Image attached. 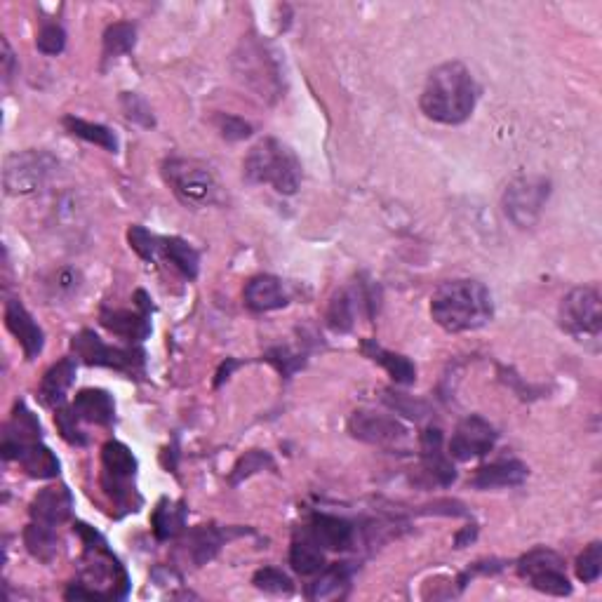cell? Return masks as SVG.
Instances as JSON below:
<instances>
[{
  "mask_svg": "<svg viewBox=\"0 0 602 602\" xmlns=\"http://www.w3.org/2000/svg\"><path fill=\"white\" fill-rule=\"evenodd\" d=\"M421 461H424L426 473L436 480L438 485L450 487L457 480L452 461L443 452V433L440 428H426L421 433Z\"/></svg>",
  "mask_w": 602,
  "mask_h": 602,
  "instance_id": "obj_21",
  "label": "cell"
},
{
  "mask_svg": "<svg viewBox=\"0 0 602 602\" xmlns=\"http://www.w3.org/2000/svg\"><path fill=\"white\" fill-rule=\"evenodd\" d=\"M73 379H76V363L71 358L59 360L45 372L43 381H40L38 398L40 403L48 407H59L64 403L66 393H69Z\"/></svg>",
  "mask_w": 602,
  "mask_h": 602,
  "instance_id": "obj_25",
  "label": "cell"
},
{
  "mask_svg": "<svg viewBox=\"0 0 602 602\" xmlns=\"http://www.w3.org/2000/svg\"><path fill=\"white\" fill-rule=\"evenodd\" d=\"M24 544L29 548V553L33 558L40 560V563H52L59 553V539L55 527L50 525H40V523H31L24 530Z\"/></svg>",
  "mask_w": 602,
  "mask_h": 602,
  "instance_id": "obj_30",
  "label": "cell"
},
{
  "mask_svg": "<svg viewBox=\"0 0 602 602\" xmlns=\"http://www.w3.org/2000/svg\"><path fill=\"white\" fill-rule=\"evenodd\" d=\"M266 360L276 365L283 377H290V374L297 372L299 367H304V356H297V353H292L287 346H276V349H271L266 353Z\"/></svg>",
  "mask_w": 602,
  "mask_h": 602,
  "instance_id": "obj_44",
  "label": "cell"
},
{
  "mask_svg": "<svg viewBox=\"0 0 602 602\" xmlns=\"http://www.w3.org/2000/svg\"><path fill=\"white\" fill-rule=\"evenodd\" d=\"M80 283H83V276H80L78 269H71V266H64V269H59L52 273L50 278V294L57 299H66L73 297L80 290Z\"/></svg>",
  "mask_w": 602,
  "mask_h": 602,
  "instance_id": "obj_38",
  "label": "cell"
},
{
  "mask_svg": "<svg viewBox=\"0 0 602 602\" xmlns=\"http://www.w3.org/2000/svg\"><path fill=\"white\" fill-rule=\"evenodd\" d=\"M17 461L24 466V471L31 478L50 480L59 476V459L43 443H33L31 447H26Z\"/></svg>",
  "mask_w": 602,
  "mask_h": 602,
  "instance_id": "obj_29",
  "label": "cell"
},
{
  "mask_svg": "<svg viewBox=\"0 0 602 602\" xmlns=\"http://www.w3.org/2000/svg\"><path fill=\"white\" fill-rule=\"evenodd\" d=\"M478 102V83L461 62H445L428 73L421 92V111L443 125H461Z\"/></svg>",
  "mask_w": 602,
  "mask_h": 602,
  "instance_id": "obj_1",
  "label": "cell"
},
{
  "mask_svg": "<svg viewBox=\"0 0 602 602\" xmlns=\"http://www.w3.org/2000/svg\"><path fill=\"white\" fill-rule=\"evenodd\" d=\"M123 109H125V116L132 120V123H139L144 127H153L156 125V120H153V113H151V106L144 102L142 97L135 95V92H123Z\"/></svg>",
  "mask_w": 602,
  "mask_h": 602,
  "instance_id": "obj_42",
  "label": "cell"
},
{
  "mask_svg": "<svg viewBox=\"0 0 602 602\" xmlns=\"http://www.w3.org/2000/svg\"><path fill=\"white\" fill-rule=\"evenodd\" d=\"M360 349H363L365 358H370L372 363L384 367V370L389 372V377L396 381V384L410 386V384H414V379H417V367H414V363L410 358L400 356V353L386 351L384 346H379L374 339H365Z\"/></svg>",
  "mask_w": 602,
  "mask_h": 602,
  "instance_id": "obj_24",
  "label": "cell"
},
{
  "mask_svg": "<svg viewBox=\"0 0 602 602\" xmlns=\"http://www.w3.org/2000/svg\"><path fill=\"white\" fill-rule=\"evenodd\" d=\"M36 48L38 52H43V55L48 57L62 55L66 48V31L59 24H45L43 29L38 31Z\"/></svg>",
  "mask_w": 602,
  "mask_h": 602,
  "instance_id": "obj_39",
  "label": "cell"
},
{
  "mask_svg": "<svg viewBox=\"0 0 602 602\" xmlns=\"http://www.w3.org/2000/svg\"><path fill=\"white\" fill-rule=\"evenodd\" d=\"M71 349L76 353V358L83 360L85 365H97V367H113V370L130 374L144 372V351L142 349H113V346H106L102 339L97 337L92 330H83L76 334L71 341Z\"/></svg>",
  "mask_w": 602,
  "mask_h": 602,
  "instance_id": "obj_10",
  "label": "cell"
},
{
  "mask_svg": "<svg viewBox=\"0 0 602 602\" xmlns=\"http://www.w3.org/2000/svg\"><path fill=\"white\" fill-rule=\"evenodd\" d=\"M5 325H8V330L15 334L19 344H22L26 360L38 358L40 353H43L45 334L40 330L36 320H33L31 313L24 309L22 301L10 299L8 304H5Z\"/></svg>",
  "mask_w": 602,
  "mask_h": 602,
  "instance_id": "obj_18",
  "label": "cell"
},
{
  "mask_svg": "<svg viewBox=\"0 0 602 602\" xmlns=\"http://www.w3.org/2000/svg\"><path fill=\"white\" fill-rule=\"evenodd\" d=\"M71 410L80 421L97 426H111L116 419V403L109 393L102 389H83L73 400Z\"/></svg>",
  "mask_w": 602,
  "mask_h": 602,
  "instance_id": "obj_23",
  "label": "cell"
},
{
  "mask_svg": "<svg viewBox=\"0 0 602 602\" xmlns=\"http://www.w3.org/2000/svg\"><path fill=\"white\" fill-rule=\"evenodd\" d=\"M245 304L254 313L276 311L287 306V292L283 280L276 276H257L245 285Z\"/></svg>",
  "mask_w": 602,
  "mask_h": 602,
  "instance_id": "obj_22",
  "label": "cell"
},
{
  "mask_svg": "<svg viewBox=\"0 0 602 602\" xmlns=\"http://www.w3.org/2000/svg\"><path fill=\"white\" fill-rule=\"evenodd\" d=\"M137 306L139 311H111V309H102L99 313V320L106 330L118 334V337L130 339V341H144L151 334V304L149 297H146L144 290H139L137 294Z\"/></svg>",
  "mask_w": 602,
  "mask_h": 602,
  "instance_id": "obj_14",
  "label": "cell"
},
{
  "mask_svg": "<svg viewBox=\"0 0 602 602\" xmlns=\"http://www.w3.org/2000/svg\"><path fill=\"white\" fill-rule=\"evenodd\" d=\"M229 539L222 530H214V527H198L189 534V551L196 565L210 563L214 555L219 553V548L224 546V541Z\"/></svg>",
  "mask_w": 602,
  "mask_h": 602,
  "instance_id": "obj_31",
  "label": "cell"
},
{
  "mask_svg": "<svg viewBox=\"0 0 602 602\" xmlns=\"http://www.w3.org/2000/svg\"><path fill=\"white\" fill-rule=\"evenodd\" d=\"M165 257L175 264V269L182 273L184 278L196 280L200 269V254L182 238H165L163 240Z\"/></svg>",
  "mask_w": 602,
  "mask_h": 602,
  "instance_id": "obj_32",
  "label": "cell"
},
{
  "mask_svg": "<svg viewBox=\"0 0 602 602\" xmlns=\"http://www.w3.org/2000/svg\"><path fill=\"white\" fill-rule=\"evenodd\" d=\"M351 588V567L349 563H337L323 567V574L309 586L311 600H341L349 595Z\"/></svg>",
  "mask_w": 602,
  "mask_h": 602,
  "instance_id": "obj_26",
  "label": "cell"
},
{
  "mask_svg": "<svg viewBox=\"0 0 602 602\" xmlns=\"http://www.w3.org/2000/svg\"><path fill=\"white\" fill-rule=\"evenodd\" d=\"M64 125H66V130L71 132V135L85 139V142L102 146V149L111 151V153L118 151V139L109 130V127H104V125H99V123H88V120L73 118V116H66L64 118Z\"/></svg>",
  "mask_w": 602,
  "mask_h": 602,
  "instance_id": "obj_33",
  "label": "cell"
},
{
  "mask_svg": "<svg viewBox=\"0 0 602 602\" xmlns=\"http://www.w3.org/2000/svg\"><path fill=\"white\" fill-rule=\"evenodd\" d=\"M245 179L252 184H271L283 196H294L301 186V165L294 153L278 139H262L245 158Z\"/></svg>",
  "mask_w": 602,
  "mask_h": 602,
  "instance_id": "obj_4",
  "label": "cell"
},
{
  "mask_svg": "<svg viewBox=\"0 0 602 602\" xmlns=\"http://www.w3.org/2000/svg\"><path fill=\"white\" fill-rule=\"evenodd\" d=\"M349 433L367 445H398L407 440V428L396 417L370 410H358L349 419Z\"/></svg>",
  "mask_w": 602,
  "mask_h": 602,
  "instance_id": "obj_13",
  "label": "cell"
},
{
  "mask_svg": "<svg viewBox=\"0 0 602 602\" xmlns=\"http://www.w3.org/2000/svg\"><path fill=\"white\" fill-rule=\"evenodd\" d=\"M476 534H478V527H466L464 532H459L457 534V541H454V544H457V548H464L466 546V541H473L476 539Z\"/></svg>",
  "mask_w": 602,
  "mask_h": 602,
  "instance_id": "obj_47",
  "label": "cell"
},
{
  "mask_svg": "<svg viewBox=\"0 0 602 602\" xmlns=\"http://www.w3.org/2000/svg\"><path fill=\"white\" fill-rule=\"evenodd\" d=\"M266 466H273V461H271V457L266 452H259V450H252V452H247L243 459L238 461L236 464V468H233V473H231V485H238L240 480H245V478H250V476H254V473L257 471H264Z\"/></svg>",
  "mask_w": 602,
  "mask_h": 602,
  "instance_id": "obj_40",
  "label": "cell"
},
{
  "mask_svg": "<svg viewBox=\"0 0 602 602\" xmlns=\"http://www.w3.org/2000/svg\"><path fill=\"white\" fill-rule=\"evenodd\" d=\"M396 400H391V405L396 407V410L400 414H407V417H421V412H424V403H417V400L407 398V396H400V393H396Z\"/></svg>",
  "mask_w": 602,
  "mask_h": 602,
  "instance_id": "obj_45",
  "label": "cell"
},
{
  "mask_svg": "<svg viewBox=\"0 0 602 602\" xmlns=\"http://www.w3.org/2000/svg\"><path fill=\"white\" fill-rule=\"evenodd\" d=\"M184 523H186V506L182 501H170V499L160 501L151 518L153 534H156V539L160 541L175 539L177 534L184 530Z\"/></svg>",
  "mask_w": 602,
  "mask_h": 602,
  "instance_id": "obj_28",
  "label": "cell"
},
{
  "mask_svg": "<svg viewBox=\"0 0 602 602\" xmlns=\"http://www.w3.org/2000/svg\"><path fill=\"white\" fill-rule=\"evenodd\" d=\"M252 584L257 586L259 591L271 595H290L294 591L292 579L287 577L283 570H278V567H264V570H259L254 574Z\"/></svg>",
  "mask_w": 602,
  "mask_h": 602,
  "instance_id": "obj_36",
  "label": "cell"
},
{
  "mask_svg": "<svg viewBox=\"0 0 602 602\" xmlns=\"http://www.w3.org/2000/svg\"><path fill=\"white\" fill-rule=\"evenodd\" d=\"M431 316L445 332H473L494 316L492 294L478 280H450L431 299Z\"/></svg>",
  "mask_w": 602,
  "mask_h": 602,
  "instance_id": "obj_3",
  "label": "cell"
},
{
  "mask_svg": "<svg viewBox=\"0 0 602 602\" xmlns=\"http://www.w3.org/2000/svg\"><path fill=\"white\" fill-rule=\"evenodd\" d=\"M31 520L40 525L57 527L66 523L73 513V494L69 487H48V490L38 492L36 499L31 501Z\"/></svg>",
  "mask_w": 602,
  "mask_h": 602,
  "instance_id": "obj_19",
  "label": "cell"
},
{
  "mask_svg": "<svg viewBox=\"0 0 602 602\" xmlns=\"http://www.w3.org/2000/svg\"><path fill=\"white\" fill-rule=\"evenodd\" d=\"M59 163L48 151H19L5 158L3 186L10 196H29L43 189L48 179L55 175Z\"/></svg>",
  "mask_w": 602,
  "mask_h": 602,
  "instance_id": "obj_6",
  "label": "cell"
},
{
  "mask_svg": "<svg viewBox=\"0 0 602 602\" xmlns=\"http://www.w3.org/2000/svg\"><path fill=\"white\" fill-rule=\"evenodd\" d=\"M137 43V29L130 22H116L104 31V57L127 55Z\"/></svg>",
  "mask_w": 602,
  "mask_h": 602,
  "instance_id": "obj_34",
  "label": "cell"
},
{
  "mask_svg": "<svg viewBox=\"0 0 602 602\" xmlns=\"http://www.w3.org/2000/svg\"><path fill=\"white\" fill-rule=\"evenodd\" d=\"M15 57H12V50H10V43L8 40H3V76H5V83H10L12 73H15Z\"/></svg>",
  "mask_w": 602,
  "mask_h": 602,
  "instance_id": "obj_46",
  "label": "cell"
},
{
  "mask_svg": "<svg viewBox=\"0 0 602 602\" xmlns=\"http://www.w3.org/2000/svg\"><path fill=\"white\" fill-rule=\"evenodd\" d=\"M497 428L490 421L480 417V414H471L464 421H459L457 431L450 440V457L457 461H471L480 459L485 454H490L497 445Z\"/></svg>",
  "mask_w": 602,
  "mask_h": 602,
  "instance_id": "obj_12",
  "label": "cell"
},
{
  "mask_svg": "<svg viewBox=\"0 0 602 602\" xmlns=\"http://www.w3.org/2000/svg\"><path fill=\"white\" fill-rule=\"evenodd\" d=\"M548 196H551V182L546 177H520L508 184L501 205L506 217L518 229H530L544 212Z\"/></svg>",
  "mask_w": 602,
  "mask_h": 602,
  "instance_id": "obj_9",
  "label": "cell"
},
{
  "mask_svg": "<svg viewBox=\"0 0 602 602\" xmlns=\"http://www.w3.org/2000/svg\"><path fill=\"white\" fill-rule=\"evenodd\" d=\"M530 471L523 461L518 459H501L494 464L478 468L476 476L471 478L473 490H501V487H518L523 485Z\"/></svg>",
  "mask_w": 602,
  "mask_h": 602,
  "instance_id": "obj_20",
  "label": "cell"
},
{
  "mask_svg": "<svg viewBox=\"0 0 602 602\" xmlns=\"http://www.w3.org/2000/svg\"><path fill=\"white\" fill-rule=\"evenodd\" d=\"M323 551H349L356 539V530L349 520L339 518V515L313 513L311 523L304 530Z\"/></svg>",
  "mask_w": 602,
  "mask_h": 602,
  "instance_id": "obj_16",
  "label": "cell"
},
{
  "mask_svg": "<svg viewBox=\"0 0 602 602\" xmlns=\"http://www.w3.org/2000/svg\"><path fill=\"white\" fill-rule=\"evenodd\" d=\"M33 443H40V424L38 419L33 417V412L26 410L24 403H19L15 407L12 419L5 424L0 452H3L5 461H12L22 457V452Z\"/></svg>",
  "mask_w": 602,
  "mask_h": 602,
  "instance_id": "obj_15",
  "label": "cell"
},
{
  "mask_svg": "<svg viewBox=\"0 0 602 602\" xmlns=\"http://www.w3.org/2000/svg\"><path fill=\"white\" fill-rule=\"evenodd\" d=\"M363 306H367V313H370V318H372L374 311H377L379 301L374 299L370 292L363 290V287H358V290H341L334 294L330 301V309H327V323H330L332 330L349 332L351 327L356 325L358 309H363Z\"/></svg>",
  "mask_w": 602,
  "mask_h": 602,
  "instance_id": "obj_17",
  "label": "cell"
},
{
  "mask_svg": "<svg viewBox=\"0 0 602 602\" xmlns=\"http://www.w3.org/2000/svg\"><path fill=\"white\" fill-rule=\"evenodd\" d=\"M55 421H57L59 433H62V438L66 440V443L76 445V447H83L85 443H88L85 433L78 428L80 419L76 417V412L66 410V407H59L57 414H55Z\"/></svg>",
  "mask_w": 602,
  "mask_h": 602,
  "instance_id": "obj_41",
  "label": "cell"
},
{
  "mask_svg": "<svg viewBox=\"0 0 602 602\" xmlns=\"http://www.w3.org/2000/svg\"><path fill=\"white\" fill-rule=\"evenodd\" d=\"M102 485L106 494H109L120 513L137 511L142 499L135 492V476H137V459L130 452V447L118 443V440H109L102 447Z\"/></svg>",
  "mask_w": 602,
  "mask_h": 602,
  "instance_id": "obj_5",
  "label": "cell"
},
{
  "mask_svg": "<svg viewBox=\"0 0 602 602\" xmlns=\"http://www.w3.org/2000/svg\"><path fill=\"white\" fill-rule=\"evenodd\" d=\"M163 177L184 205L205 207L217 198V182H214L212 172L196 160H167L163 165Z\"/></svg>",
  "mask_w": 602,
  "mask_h": 602,
  "instance_id": "obj_7",
  "label": "cell"
},
{
  "mask_svg": "<svg viewBox=\"0 0 602 602\" xmlns=\"http://www.w3.org/2000/svg\"><path fill=\"white\" fill-rule=\"evenodd\" d=\"M602 574V544L593 541L584 548V553L577 558V577L584 584H593Z\"/></svg>",
  "mask_w": 602,
  "mask_h": 602,
  "instance_id": "obj_37",
  "label": "cell"
},
{
  "mask_svg": "<svg viewBox=\"0 0 602 602\" xmlns=\"http://www.w3.org/2000/svg\"><path fill=\"white\" fill-rule=\"evenodd\" d=\"M76 530L85 539V567L80 581L66 591V600H123L130 591V579L123 565L92 527L78 523Z\"/></svg>",
  "mask_w": 602,
  "mask_h": 602,
  "instance_id": "obj_2",
  "label": "cell"
},
{
  "mask_svg": "<svg viewBox=\"0 0 602 602\" xmlns=\"http://www.w3.org/2000/svg\"><path fill=\"white\" fill-rule=\"evenodd\" d=\"M127 243L135 250L144 262H156L158 254L163 252V240L153 236L151 231H146L144 226H130L127 231Z\"/></svg>",
  "mask_w": 602,
  "mask_h": 602,
  "instance_id": "obj_35",
  "label": "cell"
},
{
  "mask_svg": "<svg viewBox=\"0 0 602 602\" xmlns=\"http://www.w3.org/2000/svg\"><path fill=\"white\" fill-rule=\"evenodd\" d=\"M290 565L294 572L301 574V577H311V574L323 572L325 551L309 537V534L304 532L301 534V539L292 541Z\"/></svg>",
  "mask_w": 602,
  "mask_h": 602,
  "instance_id": "obj_27",
  "label": "cell"
},
{
  "mask_svg": "<svg viewBox=\"0 0 602 602\" xmlns=\"http://www.w3.org/2000/svg\"><path fill=\"white\" fill-rule=\"evenodd\" d=\"M560 327L579 341H598L602 332V301L595 287H577L560 304Z\"/></svg>",
  "mask_w": 602,
  "mask_h": 602,
  "instance_id": "obj_8",
  "label": "cell"
},
{
  "mask_svg": "<svg viewBox=\"0 0 602 602\" xmlns=\"http://www.w3.org/2000/svg\"><path fill=\"white\" fill-rule=\"evenodd\" d=\"M518 574L530 581V586L548 595H570L572 584L567 579L565 560L548 548H534L518 560Z\"/></svg>",
  "mask_w": 602,
  "mask_h": 602,
  "instance_id": "obj_11",
  "label": "cell"
},
{
  "mask_svg": "<svg viewBox=\"0 0 602 602\" xmlns=\"http://www.w3.org/2000/svg\"><path fill=\"white\" fill-rule=\"evenodd\" d=\"M238 367V363L236 360H229V365H222V370H219V374H217V381H214V386H222L224 384V379H229V374L236 370Z\"/></svg>",
  "mask_w": 602,
  "mask_h": 602,
  "instance_id": "obj_48",
  "label": "cell"
},
{
  "mask_svg": "<svg viewBox=\"0 0 602 602\" xmlns=\"http://www.w3.org/2000/svg\"><path fill=\"white\" fill-rule=\"evenodd\" d=\"M217 125L222 137L229 139V142H240V139H247L252 135V125L245 123L243 118L231 116V113H219Z\"/></svg>",
  "mask_w": 602,
  "mask_h": 602,
  "instance_id": "obj_43",
  "label": "cell"
}]
</instances>
